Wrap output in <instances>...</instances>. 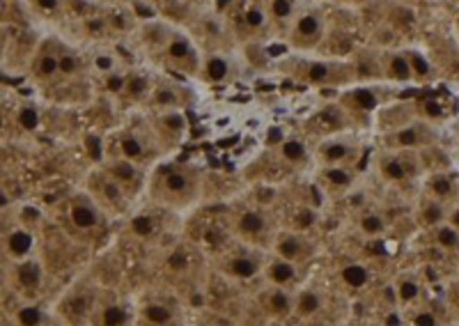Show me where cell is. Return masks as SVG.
<instances>
[{
	"mask_svg": "<svg viewBox=\"0 0 459 326\" xmlns=\"http://www.w3.org/2000/svg\"><path fill=\"white\" fill-rule=\"evenodd\" d=\"M324 182L329 186H333V189H350L351 186V173L347 168H342V166H326L322 173Z\"/></svg>",
	"mask_w": 459,
	"mask_h": 326,
	"instance_id": "obj_29",
	"label": "cell"
},
{
	"mask_svg": "<svg viewBox=\"0 0 459 326\" xmlns=\"http://www.w3.org/2000/svg\"><path fill=\"white\" fill-rule=\"evenodd\" d=\"M448 223H450V226L457 227V230H459V202H457V205L450 207V211H448Z\"/></svg>",
	"mask_w": 459,
	"mask_h": 326,
	"instance_id": "obj_49",
	"label": "cell"
},
{
	"mask_svg": "<svg viewBox=\"0 0 459 326\" xmlns=\"http://www.w3.org/2000/svg\"><path fill=\"white\" fill-rule=\"evenodd\" d=\"M423 189L428 198L444 202V205L453 207L459 202V177L448 170H437V173L428 175L423 182Z\"/></svg>",
	"mask_w": 459,
	"mask_h": 326,
	"instance_id": "obj_10",
	"label": "cell"
},
{
	"mask_svg": "<svg viewBox=\"0 0 459 326\" xmlns=\"http://www.w3.org/2000/svg\"><path fill=\"white\" fill-rule=\"evenodd\" d=\"M423 295V283L418 279V274H404L397 279L395 283V296L402 305L416 304Z\"/></svg>",
	"mask_w": 459,
	"mask_h": 326,
	"instance_id": "obj_20",
	"label": "cell"
},
{
	"mask_svg": "<svg viewBox=\"0 0 459 326\" xmlns=\"http://www.w3.org/2000/svg\"><path fill=\"white\" fill-rule=\"evenodd\" d=\"M79 72V60H76V56H72V53H63L60 56V74L65 76H72Z\"/></svg>",
	"mask_w": 459,
	"mask_h": 326,
	"instance_id": "obj_41",
	"label": "cell"
},
{
	"mask_svg": "<svg viewBox=\"0 0 459 326\" xmlns=\"http://www.w3.org/2000/svg\"><path fill=\"white\" fill-rule=\"evenodd\" d=\"M94 64H97V69H101V72H113V58H108V56H100V58L94 60Z\"/></svg>",
	"mask_w": 459,
	"mask_h": 326,
	"instance_id": "obj_48",
	"label": "cell"
},
{
	"mask_svg": "<svg viewBox=\"0 0 459 326\" xmlns=\"http://www.w3.org/2000/svg\"><path fill=\"white\" fill-rule=\"evenodd\" d=\"M319 154L322 159L329 166H342L351 154V145L344 141H331V142H324L322 148H319Z\"/></svg>",
	"mask_w": 459,
	"mask_h": 326,
	"instance_id": "obj_23",
	"label": "cell"
},
{
	"mask_svg": "<svg viewBox=\"0 0 459 326\" xmlns=\"http://www.w3.org/2000/svg\"><path fill=\"white\" fill-rule=\"evenodd\" d=\"M388 142H391V148L402 150V152L425 148L429 142V132L423 124H407L397 129V132H393L388 136Z\"/></svg>",
	"mask_w": 459,
	"mask_h": 326,
	"instance_id": "obj_15",
	"label": "cell"
},
{
	"mask_svg": "<svg viewBox=\"0 0 459 326\" xmlns=\"http://www.w3.org/2000/svg\"><path fill=\"white\" fill-rule=\"evenodd\" d=\"M409 63H411V69H413V76H418V79H428L429 72H432V67H429L428 60L420 56V53L411 51L409 53Z\"/></svg>",
	"mask_w": 459,
	"mask_h": 326,
	"instance_id": "obj_40",
	"label": "cell"
},
{
	"mask_svg": "<svg viewBox=\"0 0 459 326\" xmlns=\"http://www.w3.org/2000/svg\"><path fill=\"white\" fill-rule=\"evenodd\" d=\"M409 322H411V326H441L438 315L434 311H429V308H416V311H411Z\"/></svg>",
	"mask_w": 459,
	"mask_h": 326,
	"instance_id": "obj_38",
	"label": "cell"
},
{
	"mask_svg": "<svg viewBox=\"0 0 459 326\" xmlns=\"http://www.w3.org/2000/svg\"><path fill=\"white\" fill-rule=\"evenodd\" d=\"M37 3H39L42 10H56L57 7V0H37Z\"/></svg>",
	"mask_w": 459,
	"mask_h": 326,
	"instance_id": "obj_52",
	"label": "cell"
},
{
	"mask_svg": "<svg viewBox=\"0 0 459 326\" xmlns=\"http://www.w3.org/2000/svg\"><path fill=\"white\" fill-rule=\"evenodd\" d=\"M386 326H402V317L397 313H388Z\"/></svg>",
	"mask_w": 459,
	"mask_h": 326,
	"instance_id": "obj_51",
	"label": "cell"
},
{
	"mask_svg": "<svg viewBox=\"0 0 459 326\" xmlns=\"http://www.w3.org/2000/svg\"><path fill=\"white\" fill-rule=\"evenodd\" d=\"M159 205L168 210H186L195 205L200 198V177L195 170L184 168V166H163L154 179L152 189Z\"/></svg>",
	"mask_w": 459,
	"mask_h": 326,
	"instance_id": "obj_1",
	"label": "cell"
},
{
	"mask_svg": "<svg viewBox=\"0 0 459 326\" xmlns=\"http://www.w3.org/2000/svg\"><path fill=\"white\" fill-rule=\"evenodd\" d=\"M262 21H264V14H262L260 10H248L246 12V23L251 28H257L262 26Z\"/></svg>",
	"mask_w": 459,
	"mask_h": 326,
	"instance_id": "obj_46",
	"label": "cell"
},
{
	"mask_svg": "<svg viewBox=\"0 0 459 326\" xmlns=\"http://www.w3.org/2000/svg\"><path fill=\"white\" fill-rule=\"evenodd\" d=\"M106 219H108V214H106V211L94 202V198L90 193L76 195V198L69 201L67 221L69 226L79 232V235H83V237H92V235H97V232L104 227Z\"/></svg>",
	"mask_w": 459,
	"mask_h": 326,
	"instance_id": "obj_4",
	"label": "cell"
},
{
	"mask_svg": "<svg viewBox=\"0 0 459 326\" xmlns=\"http://www.w3.org/2000/svg\"><path fill=\"white\" fill-rule=\"evenodd\" d=\"M324 35V21L322 16L315 14V12H306L297 19L294 23V38L299 42H317Z\"/></svg>",
	"mask_w": 459,
	"mask_h": 326,
	"instance_id": "obj_18",
	"label": "cell"
},
{
	"mask_svg": "<svg viewBox=\"0 0 459 326\" xmlns=\"http://www.w3.org/2000/svg\"><path fill=\"white\" fill-rule=\"evenodd\" d=\"M97 305H100L97 292H92L88 285L74 287L57 304V315L67 326H88L92 324Z\"/></svg>",
	"mask_w": 459,
	"mask_h": 326,
	"instance_id": "obj_2",
	"label": "cell"
},
{
	"mask_svg": "<svg viewBox=\"0 0 459 326\" xmlns=\"http://www.w3.org/2000/svg\"><path fill=\"white\" fill-rule=\"evenodd\" d=\"M324 299L319 295L317 289H301L297 296H294V313L303 320H308V317H315L319 311H322Z\"/></svg>",
	"mask_w": 459,
	"mask_h": 326,
	"instance_id": "obj_21",
	"label": "cell"
},
{
	"mask_svg": "<svg viewBox=\"0 0 459 326\" xmlns=\"http://www.w3.org/2000/svg\"><path fill=\"white\" fill-rule=\"evenodd\" d=\"M90 195L94 198V202L101 207L108 216H120L126 214L131 205V195L122 189L113 177H110L106 170L101 173H94L92 179H90Z\"/></svg>",
	"mask_w": 459,
	"mask_h": 326,
	"instance_id": "obj_5",
	"label": "cell"
},
{
	"mask_svg": "<svg viewBox=\"0 0 459 326\" xmlns=\"http://www.w3.org/2000/svg\"><path fill=\"white\" fill-rule=\"evenodd\" d=\"M359 227L363 235L368 237H379L381 232L386 230V221H384V216L377 214V211H370V214H363L359 221Z\"/></svg>",
	"mask_w": 459,
	"mask_h": 326,
	"instance_id": "obj_35",
	"label": "cell"
},
{
	"mask_svg": "<svg viewBox=\"0 0 459 326\" xmlns=\"http://www.w3.org/2000/svg\"><path fill=\"white\" fill-rule=\"evenodd\" d=\"M351 101H354L356 108L363 113H372L379 108V97H377L375 90L370 88H356L354 92H351Z\"/></svg>",
	"mask_w": 459,
	"mask_h": 326,
	"instance_id": "obj_31",
	"label": "cell"
},
{
	"mask_svg": "<svg viewBox=\"0 0 459 326\" xmlns=\"http://www.w3.org/2000/svg\"><path fill=\"white\" fill-rule=\"evenodd\" d=\"M281 154L285 161L294 163V166L308 161V148H306V142L299 141V138H287V141H282Z\"/></svg>",
	"mask_w": 459,
	"mask_h": 326,
	"instance_id": "obj_26",
	"label": "cell"
},
{
	"mask_svg": "<svg viewBox=\"0 0 459 326\" xmlns=\"http://www.w3.org/2000/svg\"><path fill=\"white\" fill-rule=\"evenodd\" d=\"M138 324L143 326H175L178 324V308L161 299L145 301L138 311Z\"/></svg>",
	"mask_w": 459,
	"mask_h": 326,
	"instance_id": "obj_13",
	"label": "cell"
},
{
	"mask_svg": "<svg viewBox=\"0 0 459 326\" xmlns=\"http://www.w3.org/2000/svg\"><path fill=\"white\" fill-rule=\"evenodd\" d=\"M388 76L395 81H411L413 79V69H411V63H409V56H402V53H397V56H391V60H388Z\"/></svg>",
	"mask_w": 459,
	"mask_h": 326,
	"instance_id": "obj_28",
	"label": "cell"
},
{
	"mask_svg": "<svg viewBox=\"0 0 459 326\" xmlns=\"http://www.w3.org/2000/svg\"><path fill=\"white\" fill-rule=\"evenodd\" d=\"M168 58L175 60V63H186V60L194 58V48H191L188 39L172 38L168 42Z\"/></svg>",
	"mask_w": 459,
	"mask_h": 326,
	"instance_id": "obj_36",
	"label": "cell"
},
{
	"mask_svg": "<svg viewBox=\"0 0 459 326\" xmlns=\"http://www.w3.org/2000/svg\"><path fill=\"white\" fill-rule=\"evenodd\" d=\"M35 232L28 230L26 226H14L3 235V255L10 262H22L35 255Z\"/></svg>",
	"mask_w": 459,
	"mask_h": 326,
	"instance_id": "obj_9",
	"label": "cell"
},
{
	"mask_svg": "<svg viewBox=\"0 0 459 326\" xmlns=\"http://www.w3.org/2000/svg\"><path fill=\"white\" fill-rule=\"evenodd\" d=\"M228 74H230L228 60L221 58V56H212V58H207V63H204V76H207V81H212V83H221Z\"/></svg>",
	"mask_w": 459,
	"mask_h": 326,
	"instance_id": "obj_34",
	"label": "cell"
},
{
	"mask_svg": "<svg viewBox=\"0 0 459 326\" xmlns=\"http://www.w3.org/2000/svg\"><path fill=\"white\" fill-rule=\"evenodd\" d=\"M340 279H342V283L347 285V287L359 289V287H366L370 274H368V269L363 267V264L351 262V264H344V267L340 269Z\"/></svg>",
	"mask_w": 459,
	"mask_h": 326,
	"instance_id": "obj_25",
	"label": "cell"
},
{
	"mask_svg": "<svg viewBox=\"0 0 459 326\" xmlns=\"http://www.w3.org/2000/svg\"><path fill=\"white\" fill-rule=\"evenodd\" d=\"M235 230L237 237H239L241 244H248L253 248H262V246H272L273 235L272 232V223H269V216L260 210H244L237 214L235 221Z\"/></svg>",
	"mask_w": 459,
	"mask_h": 326,
	"instance_id": "obj_6",
	"label": "cell"
},
{
	"mask_svg": "<svg viewBox=\"0 0 459 326\" xmlns=\"http://www.w3.org/2000/svg\"><path fill=\"white\" fill-rule=\"evenodd\" d=\"M88 30L92 32V35H97V32L104 30V21H101V19H92V21H88Z\"/></svg>",
	"mask_w": 459,
	"mask_h": 326,
	"instance_id": "obj_50",
	"label": "cell"
},
{
	"mask_svg": "<svg viewBox=\"0 0 459 326\" xmlns=\"http://www.w3.org/2000/svg\"><path fill=\"white\" fill-rule=\"evenodd\" d=\"M313 223H315V211L308 210V207H303V210L297 214V232H306Z\"/></svg>",
	"mask_w": 459,
	"mask_h": 326,
	"instance_id": "obj_44",
	"label": "cell"
},
{
	"mask_svg": "<svg viewBox=\"0 0 459 326\" xmlns=\"http://www.w3.org/2000/svg\"><path fill=\"white\" fill-rule=\"evenodd\" d=\"M448 211H450L448 205H444V202H438L434 201V198H428V195H425L420 207H418V223H420L423 227H428V230H434V227H438L441 223L448 221Z\"/></svg>",
	"mask_w": 459,
	"mask_h": 326,
	"instance_id": "obj_17",
	"label": "cell"
},
{
	"mask_svg": "<svg viewBox=\"0 0 459 326\" xmlns=\"http://www.w3.org/2000/svg\"><path fill=\"white\" fill-rule=\"evenodd\" d=\"M260 304L262 311L269 317H273V320H282V317H290L294 313V296L285 287H273V285H269L262 292Z\"/></svg>",
	"mask_w": 459,
	"mask_h": 326,
	"instance_id": "obj_12",
	"label": "cell"
},
{
	"mask_svg": "<svg viewBox=\"0 0 459 326\" xmlns=\"http://www.w3.org/2000/svg\"><path fill=\"white\" fill-rule=\"evenodd\" d=\"M188 253L182 251V248H178V251L170 253V260H168V264H170L172 271H184V269L188 267Z\"/></svg>",
	"mask_w": 459,
	"mask_h": 326,
	"instance_id": "obj_42",
	"label": "cell"
},
{
	"mask_svg": "<svg viewBox=\"0 0 459 326\" xmlns=\"http://www.w3.org/2000/svg\"><path fill=\"white\" fill-rule=\"evenodd\" d=\"M120 150H122V159H129V161L134 163H141L147 154L145 142H143L138 136H129V133L120 138Z\"/></svg>",
	"mask_w": 459,
	"mask_h": 326,
	"instance_id": "obj_27",
	"label": "cell"
},
{
	"mask_svg": "<svg viewBox=\"0 0 459 326\" xmlns=\"http://www.w3.org/2000/svg\"><path fill=\"white\" fill-rule=\"evenodd\" d=\"M129 322L131 311L120 301L100 304L92 317V326H129Z\"/></svg>",
	"mask_w": 459,
	"mask_h": 326,
	"instance_id": "obj_16",
	"label": "cell"
},
{
	"mask_svg": "<svg viewBox=\"0 0 459 326\" xmlns=\"http://www.w3.org/2000/svg\"><path fill=\"white\" fill-rule=\"evenodd\" d=\"M16 324L19 326H47L48 324V313L35 304H23L14 315Z\"/></svg>",
	"mask_w": 459,
	"mask_h": 326,
	"instance_id": "obj_24",
	"label": "cell"
},
{
	"mask_svg": "<svg viewBox=\"0 0 459 326\" xmlns=\"http://www.w3.org/2000/svg\"><path fill=\"white\" fill-rule=\"evenodd\" d=\"M381 173H384V177H386L388 182L400 184V182H407L411 175H418V168H411L409 163H404V159H402L400 154H388V157L381 161Z\"/></svg>",
	"mask_w": 459,
	"mask_h": 326,
	"instance_id": "obj_19",
	"label": "cell"
},
{
	"mask_svg": "<svg viewBox=\"0 0 459 326\" xmlns=\"http://www.w3.org/2000/svg\"><path fill=\"white\" fill-rule=\"evenodd\" d=\"M125 88H126L125 76L113 74V72H110L108 79H106V90H108V92H113V95H120V92H125Z\"/></svg>",
	"mask_w": 459,
	"mask_h": 326,
	"instance_id": "obj_45",
	"label": "cell"
},
{
	"mask_svg": "<svg viewBox=\"0 0 459 326\" xmlns=\"http://www.w3.org/2000/svg\"><path fill=\"white\" fill-rule=\"evenodd\" d=\"M125 90L131 97H143L147 92V79H143V76H134V79L126 81Z\"/></svg>",
	"mask_w": 459,
	"mask_h": 326,
	"instance_id": "obj_43",
	"label": "cell"
},
{
	"mask_svg": "<svg viewBox=\"0 0 459 326\" xmlns=\"http://www.w3.org/2000/svg\"><path fill=\"white\" fill-rule=\"evenodd\" d=\"M432 239H434V246H438L441 251H446L448 255L453 258H459V230L457 227L450 226L448 221L441 223L438 227L432 230Z\"/></svg>",
	"mask_w": 459,
	"mask_h": 326,
	"instance_id": "obj_22",
	"label": "cell"
},
{
	"mask_svg": "<svg viewBox=\"0 0 459 326\" xmlns=\"http://www.w3.org/2000/svg\"><path fill=\"white\" fill-rule=\"evenodd\" d=\"M10 274H12V285L19 289V295H37L42 289L44 279H47V271H44V264L39 258H26L22 262H10Z\"/></svg>",
	"mask_w": 459,
	"mask_h": 326,
	"instance_id": "obj_8",
	"label": "cell"
},
{
	"mask_svg": "<svg viewBox=\"0 0 459 326\" xmlns=\"http://www.w3.org/2000/svg\"><path fill=\"white\" fill-rule=\"evenodd\" d=\"M35 74L39 76V79H53L56 74H60V56H56V53L51 51L42 53L39 60H37Z\"/></svg>",
	"mask_w": 459,
	"mask_h": 326,
	"instance_id": "obj_32",
	"label": "cell"
},
{
	"mask_svg": "<svg viewBox=\"0 0 459 326\" xmlns=\"http://www.w3.org/2000/svg\"><path fill=\"white\" fill-rule=\"evenodd\" d=\"M269 12L276 21H287L294 12V3L292 0H272L269 3Z\"/></svg>",
	"mask_w": 459,
	"mask_h": 326,
	"instance_id": "obj_39",
	"label": "cell"
},
{
	"mask_svg": "<svg viewBox=\"0 0 459 326\" xmlns=\"http://www.w3.org/2000/svg\"><path fill=\"white\" fill-rule=\"evenodd\" d=\"M266 260L260 255V248H253L248 244H241L239 248L230 251L223 260H221V274L228 279L239 280V283H248V280L257 279L264 271Z\"/></svg>",
	"mask_w": 459,
	"mask_h": 326,
	"instance_id": "obj_3",
	"label": "cell"
},
{
	"mask_svg": "<svg viewBox=\"0 0 459 326\" xmlns=\"http://www.w3.org/2000/svg\"><path fill=\"white\" fill-rule=\"evenodd\" d=\"M157 230H159V226H157V221H154V216H150V214L131 216V232H134L136 237L152 239L154 235H157Z\"/></svg>",
	"mask_w": 459,
	"mask_h": 326,
	"instance_id": "obj_30",
	"label": "cell"
},
{
	"mask_svg": "<svg viewBox=\"0 0 459 326\" xmlns=\"http://www.w3.org/2000/svg\"><path fill=\"white\" fill-rule=\"evenodd\" d=\"M272 251L276 258L287 260V262L306 264L315 258V242L306 237V232H278L272 242Z\"/></svg>",
	"mask_w": 459,
	"mask_h": 326,
	"instance_id": "obj_7",
	"label": "cell"
},
{
	"mask_svg": "<svg viewBox=\"0 0 459 326\" xmlns=\"http://www.w3.org/2000/svg\"><path fill=\"white\" fill-rule=\"evenodd\" d=\"M306 79L315 85H329L333 81V69L326 63H310L306 64Z\"/></svg>",
	"mask_w": 459,
	"mask_h": 326,
	"instance_id": "obj_33",
	"label": "cell"
},
{
	"mask_svg": "<svg viewBox=\"0 0 459 326\" xmlns=\"http://www.w3.org/2000/svg\"><path fill=\"white\" fill-rule=\"evenodd\" d=\"M152 101L159 108H170V111H175L179 106V95L175 88H157L152 92Z\"/></svg>",
	"mask_w": 459,
	"mask_h": 326,
	"instance_id": "obj_37",
	"label": "cell"
},
{
	"mask_svg": "<svg viewBox=\"0 0 459 326\" xmlns=\"http://www.w3.org/2000/svg\"><path fill=\"white\" fill-rule=\"evenodd\" d=\"M262 276H264L266 283L273 285V287L290 289L299 279V264L287 262V260L272 255V258L266 260Z\"/></svg>",
	"mask_w": 459,
	"mask_h": 326,
	"instance_id": "obj_14",
	"label": "cell"
},
{
	"mask_svg": "<svg viewBox=\"0 0 459 326\" xmlns=\"http://www.w3.org/2000/svg\"><path fill=\"white\" fill-rule=\"evenodd\" d=\"M22 124L26 126V129H35L37 126V116L32 108H26V111L22 113Z\"/></svg>",
	"mask_w": 459,
	"mask_h": 326,
	"instance_id": "obj_47",
	"label": "cell"
},
{
	"mask_svg": "<svg viewBox=\"0 0 459 326\" xmlns=\"http://www.w3.org/2000/svg\"><path fill=\"white\" fill-rule=\"evenodd\" d=\"M106 173L126 191V193L134 198L138 191L143 189V173L138 168V163L129 161V159H115L113 163L106 166Z\"/></svg>",
	"mask_w": 459,
	"mask_h": 326,
	"instance_id": "obj_11",
	"label": "cell"
}]
</instances>
